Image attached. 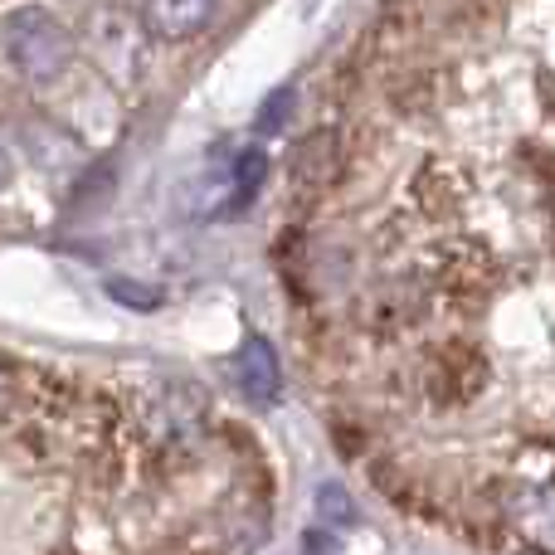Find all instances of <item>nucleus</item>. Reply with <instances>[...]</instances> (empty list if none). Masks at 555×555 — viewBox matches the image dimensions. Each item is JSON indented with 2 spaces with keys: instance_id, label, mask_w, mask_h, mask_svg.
<instances>
[{
  "instance_id": "obj_1",
  "label": "nucleus",
  "mask_w": 555,
  "mask_h": 555,
  "mask_svg": "<svg viewBox=\"0 0 555 555\" xmlns=\"http://www.w3.org/2000/svg\"><path fill=\"white\" fill-rule=\"evenodd\" d=\"M0 54L25 83L49 88L74 68L78 44L68 35V25L59 15H49L44 5H20L0 20Z\"/></svg>"
},
{
  "instance_id": "obj_2",
  "label": "nucleus",
  "mask_w": 555,
  "mask_h": 555,
  "mask_svg": "<svg viewBox=\"0 0 555 555\" xmlns=\"http://www.w3.org/2000/svg\"><path fill=\"white\" fill-rule=\"evenodd\" d=\"M220 0H142V29L152 39H166V44H181V39H195L201 29H210Z\"/></svg>"
},
{
  "instance_id": "obj_6",
  "label": "nucleus",
  "mask_w": 555,
  "mask_h": 555,
  "mask_svg": "<svg viewBox=\"0 0 555 555\" xmlns=\"http://www.w3.org/2000/svg\"><path fill=\"white\" fill-rule=\"evenodd\" d=\"M10 181H15V162H10V152L0 146V191H5Z\"/></svg>"
},
{
  "instance_id": "obj_4",
  "label": "nucleus",
  "mask_w": 555,
  "mask_h": 555,
  "mask_svg": "<svg viewBox=\"0 0 555 555\" xmlns=\"http://www.w3.org/2000/svg\"><path fill=\"white\" fill-rule=\"evenodd\" d=\"M263 176H269V156H263L259 146H249V152H240V162H234V191H230V201L220 205V215L244 210V205H249L254 195H259Z\"/></svg>"
},
{
  "instance_id": "obj_5",
  "label": "nucleus",
  "mask_w": 555,
  "mask_h": 555,
  "mask_svg": "<svg viewBox=\"0 0 555 555\" xmlns=\"http://www.w3.org/2000/svg\"><path fill=\"white\" fill-rule=\"evenodd\" d=\"M317 512L326 517V527H346V521H351V498H346L336 482H326V488L317 492Z\"/></svg>"
},
{
  "instance_id": "obj_3",
  "label": "nucleus",
  "mask_w": 555,
  "mask_h": 555,
  "mask_svg": "<svg viewBox=\"0 0 555 555\" xmlns=\"http://www.w3.org/2000/svg\"><path fill=\"white\" fill-rule=\"evenodd\" d=\"M234 375H240V390L249 395V404H273L278 400V390H283V361H278L269 336H244Z\"/></svg>"
}]
</instances>
